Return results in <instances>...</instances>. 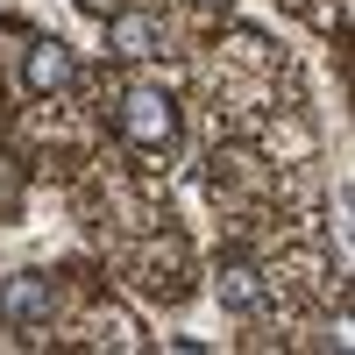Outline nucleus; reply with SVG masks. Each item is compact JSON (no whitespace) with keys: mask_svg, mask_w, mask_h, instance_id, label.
I'll use <instances>...</instances> for the list:
<instances>
[{"mask_svg":"<svg viewBox=\"0 0 355 355\" xmlns=\"http://www.w3.org/2000/svg\"><path fill=\"white\" fill-rule=\"evenodd\" d=\"M114 128H121V142H135V150H171L178 142V100L164 85H128V93L114 100Z\"/></svg>","mask_w":355,"mask_h":355,"instance_id":"f257e3e1","label":"nucleus"},{"mask_svg":"<svg viewBox=\"0 0 355 355\" xmlns=\"http://www.w3.org/2000/svg\"><path fill=\"white\" fill-rule=\"evenodd\" d=\"M21 85L28 93H71L78 85V57H71V43H57V36H28V50H21Z\"/></svg>","mask_w":355,"mask_h":355,"instance_id":"f03ea898","label":"nucleus"},{"mask_svg":"<svg viewBox=\"0 0 355 355\" xmlns=\"http://www.w3.org/2000/svg\"><path fill=\"white\" fill-rule=\"evenodd\" d=\"M107 50L128 57V64H142V57H164V15H150V8H121V15H107Z\"/></svg>","mask_w":355,"mask_h":355,"instance_id":"7ed1b4c3","label":"nucleus"},{"mask_svg":"<svg viewBox=\"0 0 355 355\" xmlns=\"http://www.w3.org/2000/svg\"><path fill=\"white\" fill-rule=\"evenodd\" d=\"M43 320H50V277L43 270L0 277V327H43Z\"/></svg>","mask_w":355,"mask_h":355,"instance_id":"20e7f679","label":"nucleus"},{"mask_svg":"<svg viewBox=\"0 0 355 355\" xmlns=\"http://www.w3.org/2000/svg\"><path fill=\"white\" fill-rule=\"evenodd\" d=\"M214 291H220V306H227V313H263V306H270V284H263V270H256L249 256H220Z\"/></svg>","mask_w":355,"mask_h":355,"instance_id":"39448f33","label":"nucleus"},{"mask_svg":"<svg viewBox=\"0 0 355 355\" xmlns=\"http://www.w3.org/2000/svg\"><path fill=\"white\" fill-rule=\"evenodd\" d=\"M78 8H93V15H107V0H78Z\"/></svg>","mask_w":355,"mask_h":355,"instance_id":"423d86ee","label":"nucleus"},{"mask_svg":"<svg viewBox=\"0 0 355 355\" xmlns=\"http://www.w3.org/2000/svg\"><path fill=\"white\" fill-rule=\"evenodd\" d=\"M199 8H227V0H199Z\"/></svg>","mask_w":355,"mask_h":355,"instance_id":"0eeeda50","label":"nucleus"}]
</instances>
